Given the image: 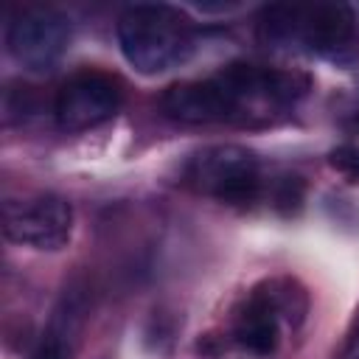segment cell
<instances>
[{
  "mask_svg": "<svg viewBox=\"0 0 359 359\" xmlns=\"http://www.w3.org/2000/svg\"><path fill=\"white\" fill-rule=\"evenodd\" d=\"M261 39L275 48H303L334 67L359 62V22L345 3L272 6L261 17Z\"/></svg>",
  "mask_w": 359,
  "mask_h": 359,
  "instance_id": "6da1fadb",
  "label": "cell"
},
{
  "mask_svg": "<svg viewBox=\"0 0 359 359\" xmlns=\"http://www.w3.org/2000/svg\"><path fill=\"white\" fill-rule=\"evenodd\" d=\"M123 101V84L104 70H81L56 93L53 115L59 129L84 132L109 121Z\"/></svg>",
  "mask_w": 359,
  "mask_h": 359,
  "instance_id": "5b68a950",
  "label": "cell"
},
{
  "mask_svg": "<svg viewBox=\"0 0 359 359\" xmlns=\"http://www.w3.org/2000/svg\"><path fill=\"white\" fill-rule=\"evenodd\" d=\"M188 182L219 202L250 205L261 188L258 160L252 151L233 143L208 146L188 163Z\"/></svg>",
  "mask_w": 359,
  "mask_h": 359,
  "instance_id": "3957f363",
  "label": "cell"
},
{
  "mask_svg": "<svg viewBox=\"0 0 359 359\" xmlns=\"http://www.w3.org/2000/svg\"><path fill=\"white\" fill-rule=\"evenodd\" d=\"M160 107L168 118L182 121V123H216V121H230L238 115L236 101L230 93L222 87L216 76L202 79V81H177L171 84Z\"/></svg>",
  "mask_w": 359,
  "mask_h": 359,
  "instance_id": "52a82bcc",
  "label": "cell"
},
{
  "mask_svg": "<svg viewBox=\"0 0 359 359\" xmlns=\"http://www.w3.org/2000/svg\"><path fill=\"white\" fill-rule=\"evenodd\" d=\"M3 233L34 250H62L73 233V208L56 194L8 199L3 205Z\"/></svg>",
  "mask_w": 359,
  "mask_h": 359,
  "instance_id": "277c9868",
  "label": "cell"
},
{
  "mask_svg": "<svg viewBox=\"0 0 359 359\" xmlns=\"http://www.w3.org/2000/svg\"><path fill=\"white\" fill-rule=\"evenodd\" d=\"M118 42L123 59L140 73H165L182 65L196 45L191 20L163 3L129 6L118 20Z\"/></svg>",
  "mask_w": 359,
  "mask_h": 359,
  "instance_id": "7a4b0ae2",
  "label": "cell"
},
{
  "mask_svg": "<svg viewBox=\"0 0 359 359\" xmlns=\"http://www.w3.org/2000/svg\"><path fill=\"white\" fill-rule=\"evenodd\" d=\"M73 320H76V314L70 306H67V314L59 311L50 320V328L36 342L31 359H73V331H76Z\"/></svg>",
  "mask_w": 359,
  "mask_h": 359,
  "instance_id": "9c48e42d",
  "label": "cell"
},
{
  "mask_svg": "<svg viewBox=\"0 0 359 359\" xmlns=\"http://www.w3.org/2000/svg\"><path fill=\"white\" fill-rule=\"evenodd\" d=\"M345 359H359V337L353 339V345H351V351H348V356Z\"/></svg>",
  "mask_w": 359,
  "mask_h": 359,
  "instance_id": "8fae6325",
  "label": "cell"
},
{
  "mask_svg": "<svg viewBox=\"0 0 359 359\" xmlns=\"http://www.w3.org/2000/svg\"><path fill=\"white\" fill-rule=\"evenodd\" d=\"M236 342L255 353V356H269L278 351L280 342V314L275 311L272 300L266 297L264 289H255L250 294V300L244 303V309L236 317V331H233Z\"/></svg>",
  "mask_w": 359,
  "mask_h": 359,
  "instance_id": "ba28073f",
  "label": "cell"
},
{
  "mask_svg": "<svg viewBox=\"0 0 359 359\" xmlns=\"http://www.w3.org/2000/svg\"><path fill=\"white\" fill-rule=\"evenodd\" d=\"M328 163L337 174H342L345 180L356 182L359 185V146L348 143V146H337L331 154H328Z\"/></svg>",
  "mask_w": 359,
  "mask_h": 359,
  "instance_id": "30bf717a",
  "label": "cell"
},
{
  "mask_svg": "<svg viewBox=\"0 0 359 359\" xmlns=\"http://www.w3.org/2000/svg\"><path fill=\"white\" fill-rule=\"evenodd\" d=\"M70 20L45 6L22 8L11 17L6 31L8 53L28 70H50L67 50Z\"/></svg>",
  "mask_w": 359,
  "mask_h": 359,
  "instance_id": "8992f818",
  "label": "cell"
}]
</instances>
